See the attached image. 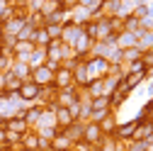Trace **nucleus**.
I'll use <instances>...</instances> for the list:
<instances>
[{"label":"nucleus","instance_id":"obj_19","mask_svg":"<svg viewBox=\"0 0 153 151\" xmlns=\"http://www.w3.org/2000/svg\"><path fill=\"white\" fill-rule=\"evenodd\" d=\"M97 151H117V139L114 137H102V141L97 144Z\"/></svg>","mask_w":153,"mask_h":151},{"label":"nucleus","instance_id":"obj_34","mask_svg":"<svg viewBox=\"0 0 153 151\" xmlns=\"http://www.w3.org/2000/svg\"><path fill=\"white\" fill-rule=\"evenodd\" d=\"M68 151H71V149H68Z\"/></svg>","mask_w":153,"mask_h":151},{"label":"nucleus","instance_id":"obj_32","mask_svg":"<svg viewBox=\"0 0 153 151\" xmlns=\"http://www.w3.org/2000/svg\"><path fill=\"white\" fill-rule=\"evenodd\" d=\"M53 3H59V5H61V3H63V0H53Z\"/></svg>","mask_w":153,"mask_h":151},{"label":"nucleus","instance_id":"obj_9","mask_svg":"<svg viewBox=\"0 0 153 151\" xmlns=\"http://www.w3.org/2000/svg\"><path fill=\"white\" fill-rule=\"evenodd\" d=\"M10 73H15L17 78H22V81H29V76H32V66L22 59H15L12 66H10Z\"/></svg>","mask_w":153,"mask_h":151},{"label":"nucleus","instance_id":"obj_7","mask_svg":"<svg viewBox=\"0 0 153 151\" xmlns=\"http://www.w3.org/2000/svg\"><path fill=\"white\" fill-rule=\"evenodd\" d=\"M53 85L59 88V90H61V88H68V85H73V71L61 66L59 71L53 73Z\"/></svg>","mask_w":153,"mask_h":151},{"label":"nucleus","instance_id":"obj_31","mask_svg":"<svg viewBox=\"0 0 153 151\" xmlns=\"http://www.w3.org/2000/svg\"><path fill=\"white\" fill-rule=\"evenodd\" d=\"M151 120H153V102H151Z\"/></svg>","mask_w":153,"mask_h":151},{"label":"nucleus","instance_id":"obj_6","mask_svg":"<svg viewBox=\"0 0 153 151\" xmlns=\"http://www.w3.org/2000/svg\"><path fill=\"white\" fill-rule=\"evenodd\" d=\"M134 129H136V120H131V122H124V124H117V129H114V139H119V141H131V134H134Z\"/></svg>","mask_w":153,"mask_h":151},{"label":"nucleus","instance_id":"obj_1","mask_svg":"<svg viewBox=\"0 0 153 151\" xmlns=\"http://www.w3.org/2000/svg\"><path fill=\"white\" fill-rule=\"evenodd\" d=\"M29 81H32V83H36L39 88H46V85H51V83H53V71H51L46 64H42V66L32 68Z\"/></svg>","mask_w":153,"mask_h":151},{"label":"nucleus","instance_id":"obj_22","mask_svg":"<svg viewBox=\"0 0 153 151\" xmlns=\"http://www.w3.org/2000/svg\"><path fill=\"white\" fill-rule=\"evenodd\" d=\"M148 12H151V7H148V5H136L131 15L136 17V20H143V17H148Z\"/></svg>","mask_w":153,"mask_h":151},{"label":"nucleus","instance_id":"obj_3","mask_svg":"<svg viewBox=\"0 0 153 151\" xmlns=\"http://www.w3.org/2000/svg\"><path fill=\"white\" fill-rule=\"evenodd\" d=\"M73 102H78V88L75 85H68V88H61L59 93H56V102L59 107H71Z\"/></svg>","mask_w":153,"mask_h":151},{"label":"nucleus","instance_id":"obj_30","mask_svg":"<svg viewBox=\"0 0 153 151\" xmlns=\"http://www.w3.org/2000/svg\"><path fill=\"white\" fill-rule=\"evenodd\" d=\"M151 139H153V120H151Z\"/></svg>","mask_w":153,"mask_h":151},{"label":"nucleus","instance_id":"obj_28","mask_svg":"<svg viewBox=\"0 0 153 151\" xmlns=\"http://www.w3.org/2000/svg\"><path fill=\"white\" fill-rule=\"evenodd\" d=\"M0 90H5V73H0Z\"/></svg>","mask_w":153,"mask_h":151},{"label":"nucleus","instance_id":"obj_18","mask_svg":"<svg viewBox=\"0 0 153 151\" xmlns=\"http://www.w3.org/2000/svg\"><path fill=\"white\" fill-rule=\"evenodd\" d=\"M141 59V49H139V44L136 46H126V49H122V61H139Z\"/></svg>","mask_w":153,"mask_h":151},{"label":"nucleus","instance_id":"obj_20","mask_svg":"<svg viewBox=\"0 0 153 151\" xmlns=\"http://www.w3.org/2000/svg\"><path fill=\"white\" fill-rule=\"evenodd\" d=\"M44 29L51 39H61V34H63V25H44Z\"/></svg>","mask_w":153,"mask_h":151},{"label":"nucleus","instance_id":"obj_4","mask_svg":"<svg viewBox=\"0 0 153 151\" xmlns=\"http://www.w3.org/2000/svg\"><path fill=\"white\" fill-rule=\"evenodd\" d=\"M102 129H100V124L97 122H85V127H83V139L88 141V144H92V146H97L100 141H102Z\"/></svg>","mask_w":153,"mask_h":151},{"label":"nucleus","instance_id":"obj_25","mask_svg":"<svg viewBox=\"0 0 153 151\" xmlns=\"http://www.w3.org/2000/svg\"><path fill=\"white\" fill-rule=\"evenodd\" d=\"M22 134H17V132H7V144H20Z\"/></svg>","mask_w":153,"mask_h":151},{"label":"nucleus","instance_id":"obj_8","mask_svg":"<svg viewBox=\"0 0 153 151\" xmlns=\"http://www.w3.org/2000/svg\"><path fill=\"white\" fill-rule=\"evenodd\" d=\"M42 112H44V107H39V105H29V107L22 112V117H25V122L29 124V129H36V124H39V117H42Z\"/></svg>","mask_w":153,"mask_h":151},{"label":"nucleus","instance_id":"obj_24","mask_svg":"<svg viewBox=\"0 0 153 151\" xmlns=\"http://www.w3.org/2000/svg\"><path fill=\"white\" fill-rule=\"evenodd\" d=\"M129 73H146V66L141 64V59H139V61H131V64H129Z\"/></svg>","mask_w":153,"mask_h":151},{"label":"nucleus","instance_id":"obj_33","mask_svg":"<svg viewBox=\"0 0 153 151\" xmlns=\"http://www.w3.org/2000/svg\"><path fill=\"white\" fill-rule=\"evenodd\" d=\"M151 151H153V144H151Z\"/></svg>","mask_w":153,"mask_h":151},{"label":"nucleus","instance_id":"obj_29","mask_svg":"<svg viewBox=\"0 0 153 151\" xmlns=\"http://www.w3.org/2000/svg\"><path fill=\"white\" fill-rule=\"evenodd\" d=\"M5 122H7V120H5L3 115H0V127H5Z\"/></svg>","mask_w":153,"mask_h":151},{"label":"nucleus","instance_id":"obj_23","mask_svg":"<svg viewBox=\"0 0 153 151\" xmlns=\"http://www.w3.org/2000/svg\"><path fill=\"white\" fill-rule=\"evenodd\" d=\"M141 64L146 68H153V49L151 51H141Z\"/></svg>","mask_w":153,"mask_h":151},{"label":"nucleus","instance_id":"obj_13","mask_svg":"<svg viewBox=\"0 0 153 151\" xmlns=\"http://www.w3.org/2000/svg\"><path fill=\"white\" fill-rule=\"evenodd\" d=\"M83 127H85V122H73L71 127H66V129H61V132H63V134L75 144V141H80V139H83Z\"/></svg>","mask_w":153,"mask_h":151},{"label":"nucleus","instance_id":"obj_17","mask_svg":"<svg viewBox=\"0 0 153 151\" xmlns=\"http://www.w3.org/2000/svg\"><path fill=\"white\" fill-rule=\"evenodd\" d=\"M22 83H25V81H22V78H17L15 73H10V71L5 73V90H10V93H17V90L22 88Z\"/></svg>","mask_w":153,"mask_h":151},{"label":"nucleus","instance_id":"obj_2","mask_svg":"<svg viewBox=\"0 0 153 151\" xmlns=\"http://www.w3.org/2000/svg\"><path fill=\"white\" fill-rule=\"evenodd\" d=\"M39 93H42V88L36 85V83L25 81V83H22V88L17 90V98H20V100H25L27 105H34V102H36V98H39Z\"/></svg>","mask_w":153,"mask_h":151},{"label":"nucleus","instance_id":"obj_12","mask_svg":"<svg viewBox=\"0 0 153 151\" xmlns=\"http://www.w3.org/2000/svg\"><path fill=\"white\" fill-rule=\"evenodd\" d=\"M97 124H100V129H102V134H105V137H112V134H114V129H117V120H114V112H107V115H105Z\"/></svg>","mask_w":153,"mask_h":151},{"label":"nucleus","instance_id":"obj_26","mask_svg":"<svg viewBox=\"0 0 153 151\" xmlns=\"http://www.w3.org/2000/svg\"><path fill=\"white\" fill-rule=\"evenodd\" d=\"M66 10H73V7H78L80 5V0H63V3H61Z\"/></svg>","mask_w":153,"mask_h":151},{"label":"nucleus","instance_id":"obj_10","mask_svg":"<svg viewBox=\"0 0 153 151\" xmlns=\"http://www.w3.org/2000/svg\"><path fill=\"white\" fill-rule=\"evenodd\" d=\"M20 144H22L25 151H36V146H39V134H36V129H27L22 134V139H20Z\"/></svg>","mask_w":153,"mask_h":151},{"label":"nucleus","instance_id":"obj_14","mask_svg":"<svg viewBox=\"0 0 153 151\" xmlns=\"http://www.w3.org/2000/svg\"><path fill=\"white\" fill-rule=\"evenodd\" d=\"M90 110H95V112H102V115L112 112V105H109V95H100V98H92V100H90Z\"/></svg>","mask_w":153,"mask_h":151},{"label":"nucleus","instance_id":"obj_11","mask_svg":"<svg viewBox=\"0 0 153 151\" xmlns=\"http://www.w3.org/2000/svg\"><path fill=\"white\" fill-rule=\"evenodd\" d=\"M5 129H7V132H17V134H25V132L29 129V124L25 122L22 115H17V117H10V120L5 122Z\"/></svg>","mask_w":153,"mask_h":151},{"label":"nucleus","instance_id":"obj_27","mask_svg":"<svg viewBox=\"0 0 153 151\" xmlns=\"http://www.w3.org/2000/svg\"><path fill=\"white\" fill-rule=\"evenodd\" d=\"M5 144H7V129L0 127V146H5Z\"/></svg>","mask_w":153,"mask_h":151},{"label":"nucleus","instance_id":"obj_15","mask_svg":"<svg viewBox=\"0 0 153 151\" xmlns=\"http://www.w3.org/2000/svg\"><path fill=\"white\" fill-rule=\"evenodd\" d=\"M141 139H151V120L148 122H136V129L131 134V141H141Z\"/></svg>","mask_w":153,"mask_h":151},{"label":"nucleus","instance_id":"obj_5","mask_svg":"<svg viewBox=\"0 0 153 151\" xmlns=\"http://www.w3.org/2000/svg\"><path fill=\"white\" fill-rule=\"evenodd\" d=\"M51 110H53V115H56V127L59 129H66V127H71L75 120L71 117V112H68V107H59V105H49Z\"/></svg>","mask_w":153,"mask_h":151},{"label":"nucleus","instance_id":"obj_16","mask_svg":"<svg viewBox=\"0 0 153 151\" xmlns=\"http://www.w3.org/2000/svg\"><path fill=\"white\" fill-rule=\"evenodd\" d=\"M71 146H73V141L63 134V132H59V134L51 139V151H68Z\"/></svg>","mask_w":153,"mask_h":151},{"label":"nucleus","instance_id":"obj_21","mask_svg":"<svg viewBox=\"0 0 153 151\" xmlns=\"http://www.w3.org/2000/svg\"><path fill=\"white\" fill-rule=\"evenodd\" d=\"M71 151H97L92 144H88L85 139H80V141H75L73 146H71Z\"/></svg>","mask_w":153,"mask_h":151}]
</instances>
